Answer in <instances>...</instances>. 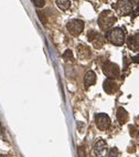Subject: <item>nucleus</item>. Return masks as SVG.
<instances>
[{"label": "nucleus", "mask_w": 139, "mask_h": 157, "mask_svg": "<svg viewBox=\"0 0 139 157\" xmlns=\"http://www.w3.org/2000/svg\"><path fill=\"white\" fill-rule=\"evenodd\" d=\"M115 22H116V17L114 12H111V10H104L98 17V26L100 30L106 32L111 30Z\"/></svg>", "instance_id": "f257e3e1"}, {"label": "nucleus", "mask_w": 139, "mask_h": 157, "mask_svg": "<svg viewBox=\"0 0 139 157\" xmlns=\"http://www.w3.org/2000/svg\"><path fill=\"white\" fill-rule=\"evenodd\" d=\"M106 38L108 41H111L114 45H122L125 43V32L122 28H113L109 31H107Z\"/></svg>", "instance_id": "f03ea898"}, {"label": "nucleus", "mask_w": 139, "mask_h": 157, "mask_svg": "<svg viewBox=\"0 0 139 157\" xmlns=\"http://www.w3.org/2000/svg\"><path fill=\"white\" fill-rule=\"evenodd\" d=\"M66 29L72 35L77 37V35H80V34L83 32L84 22L82 20H78V19H72V20H70L67 22Z\"/></svg>", "instance_id": "7ed1b4c3"}, {"label": "nucleus", "mask_w": 139, "mask_h": 157, "mask_svg": "<svg viewBox=\"0 0 139 157\" xmlns=\"http://www.w3.org/2000/svg\"><path fill=\"white\" fill-rule=\"evenodd\" d=\"M116 12L120 16H127L133 11V2L130 0H118L115 5Z\"/></svg>", "instance_id": "20e7f679"}, {"label": "nucleus", "mask_w": 139, "mask_h": 157, "mask_svg": "<svg viewBox=\"0 0 139 157\" xmlns=\"http://www.w3.org/2000/svg\"><path fill=\"white\" fill-rule=\"evenodd\" d=\"M103 72L108 78H114L119 76V67L116 63H113L111 61H106L103 64Z\"/></svg>", "instance_id": "39448f33"}, {"label": "nucleus", "mask_w": 139, "mask_h": 157, "mask_svg": "<svg viewBox=\"0 0 139 157\" xmlns=\"http://www.w3.org/2000/svg\"><path fill=\"white\" fill-rule=\"evenodd\" d=\"M95 123L100 131H105L111 125V118L105 113H98L95 116Z\"/></svg>", "instance_id": "423d86ee"}, {"label": "nucleus", "mask_w": 139, "mask_h": 157, "mask_svg": "<svg viewBox=\"0 0 139 157\" xmlns=\"http://www.w3.org/2000/svg\"><path fill=\"white\" fill-rule=\"evenodd\" d=\"M107 151H108V147L105 140H100L95 143L93 147V154L95 157H105L107 155Z\"/></svg>", "instance_id": "0eeeda50"}, {"label": "nucleus", "mask_w": 139, "mask_h": 157, "mask_svg": "<svg viewBox=\"0 0 139 157\" xmlns=\"http://www.w3.org/2000/svg\"><path fill=\"white\" fill-rule=\"evenodd\" d=\"M103 88L107 94H113L118 90V85L116 84V82L113 78H106L103 83Z\"/></svg>", "instance_id": "6e6552de"}, {"label": "nucleus", "mask_w": 139, "mask_h": 157, "mask_svg": "<svg viewBox=\"0 0 139 157\" xmlns=\"http://www.w3.org/2000/svg\"><path fill=\"white\" fill-rule=\"evenodd\" d=\"M96 82V74H95L94 71H87L84 75V84H85V88L89 89V86L95 84Z\"/></svg>", "instance_id": "1a4fd4ad"}, {"label": "nucleus", "mask_w": 139, "mask_h": 157, "mask_svg": "<svg viewBox=\"0 0 139 157\" xmlns=\"http://www.w3.org/2000/svg\"><path fill=\"white\" fill-rule=\"evenodd\" d=\"M128 47L133 51H139V33L128 38Z\"/></svg>", "instance_id": "9d476101"}, {"label": "nucleus", "mask_w": 139, "mask_h": 157, "mask_svg": "<svg viewBox=\"0 0 139 157\" xmlns=\"http://www.w3.org/2000/svg\"><path fill=\"white\" fill-rule=\"evenodd\" d=\"M77 56L78 58L81 59H89V56H91V51H89V48L85 47V45L81 44L77 47Z\"/></svg>", "instance_id": "9b49d317"}, {"label": "nucleus", "mask_w": 139, "mask_h": 157, "mask_svg": "<svg viewBox=\"0 0 139 157\" xmlns=\"http://www.w3.org/2000/svg\"><path fill=\"white\" fill-rule=\"evenodd\" d=\"M117 119H118V122H119L120 124H125L126 122H127L128 113L126 112V110H125V108L119 107V108L117 110Z\"/></svg>", "instance_id": "f8f14e48"}, {"label": "nucleus", "mask_w": 139, "mask_h": 157, "mask_svg": "<svg viewBox=\"0 0 139 157\" xmlns=\"http://www.w3.org/2000/svg\"><path fill=\"white\" fill-rule=\"evenodd\" d=\"M92 42H93V44H94L95 49H100V48L104 45L105 39H104V37H103L102 34L97 33V34H96V37H95V39L93 40Z\"/></svg>", "instance_id": "ddd939ff"}, {"label": "nucleus", "mask_w": 139, "mask_h": 157, "mask_svg": "<svg viewBox=\"0 0 139 157\" xmlns=\"http://www.w3.org/2000/svg\"><path fill=\"white\" fill-rule=\"evenodd\" d=\"M56 6L59 7V9H61L63 11L67 10L71 6V1L70 0H55Z\"/></svg>", "instance_id": "4468645a"}, {"label": "nucleus", "mask_w": 139, "mask_h": 157, "mask_svg": "<svg viewBox=\"0 0 139 157\" xmlns=\"http://www.w3.org/2000/svg\"><path fill=\"white\" fill-rule=\"evenodd\" d=\"M63 59L65 60V61H71L73 62V53H72V51L71 50H66L64 53H63Z\"/></svg>", "instance_id": "2eb2a0df"}, {"label": "nucleus", "mask_w": 139, "mask_h": 157, "mask_svg": "<svg viewBox=\"0 0 139 157\" xmlns=\"http://www.w3.org/2000/svg\"><path fill=\"white\" fill-rule=\"evenodd\" d=\"M108 156L109 157H118V149L116 147H113L109 153H108Z\"/></svg>", "instance_id": "dca6fc26"}, {"label": "nucleus", "mask_w": 139, "mask_h": 157, "mask_svg": "<svg viewBox=\"0 0 139 157\" xmlns=\"http://www.w3.org/2000/svg\"><path fill=\"white\" fill-rule=\"evenodd\" d=\"M96 34H97V32L96 31H89V33H87V39L92 42L93 40L95 39V37H96Z\"/></svg>", "instance_id": "f3484780"}, {"label": "nucleus", "mask_w": 139, "mask_h": 157, "mask_svg": "<svg viewBox=\"0 0 139 157\" xmlns=\"http://www.w3.org/2000/svg\"><path fill=\"white\" fill-rule=\"evenodd\" d=\"M34 1V5L37 7H39V8H41V7L44 6V0H33Z\"/></svg>", "instance_id": "a211bd4d"}, {"label": "nucleus", "mask_w": 139, "mask_h": 157, "mask_svg": "<svg viewBox=\"0 0 139 157\" xmlns=\"http://www.w3.org/2000/svg\"><path fill=\"white\" fill-rule=\"evenodd\" d=\"M77 154H78V157H85V151H84L83 147H78L77 148Z\"/></svg>", "instance_id": "6ab92c4d"}, {"label": "nucleus", "mask_w": 139, "mask_h": 157, "mask_svg": "<svg viewBox=\"0 0 139 157\" xmlns=\"http://www.w3.org/2000/svg\"><path fill=\"white\" fill-rule=\"evenodd\" d=\"M135 2H137V3H139V0H133Z\"/></svg>", "instance_id": "aec40b11"}, {"label": "nucleus", "mask_w": 139, "mask_h": 157, "mask_svg": "<svg viewBox=\"0 0 139 157\" xmlns=\"http://www.w3.org/2000/svg\"><path fill=\"white\" fill-rule=\"evenodd\" d=\"M0 157H3V156H0Z\"/></svg>", "instance_id": "412c9836"}]
</instances>
